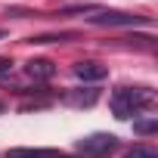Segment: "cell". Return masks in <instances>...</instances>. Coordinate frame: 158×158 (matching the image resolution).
Masks as SVG:
<instances>
[{
	"label": "cell",
	"instance_id": "1",
	"mask_svg": "<svg viewBox=\"0 0 158 158\" xmlns=\"http://www.w3.org/2000/svg\"><path fill=\"white\" fill-rule=\"evenodd\" d=\"M109 102H112L115 118L127 121V118L136 115L139 109H152V106H155V90H152V87H118Z\"/></svg>",
	"mask_w": 158,
	"mask_h": 158
},
{
	"label": "cell",
	"instance_id": "2",
	"mask_svg": "<svg viewBox=\"0 0 158 158\" xmlns=\"http://www.w3.org/2000/svg\"><path fill=\"white\" fill-rule=\"evenodd\" d=\"M74 149H77L81 158H102V155L118 149V136H112V133H90L84 139H77Z\"/></svg>",
	"mask_w": 158,
	"mask_h": 158
},
{
	"label": "cell",
	"instance_id": "3",
	"mask_svg": "<svg viewBox=\"0 0 158 158\" xmlns=\"http://www.w3.org/2000/svg\"><path fill=\"white\" fill-rule=\"evenodd\" d=\"M93 25H149L146 16H130V13H96L90 16Z\"/></svg>",
	"mask_w": 158,
	"mask_h": 158
},
{
	"label": "cell",
	"instance_id": "4",
	"mask_svg": "<svg viewBox=\"0 0 158 158\" xmlns=\"http://www.w3.org/2000/svg\"><path fill=\"white\" fill-rule=\"evenodd\" d=\"M74 74L81 77L84 84H96V81H106V77H109V68L102 62H77Z\"/></svg>",
	"mask_w": 158,
	"mask_h": 158
},
{
	"label": "cell",
	"instance_id": "5",
	"mask_svg": "<svg viewBox=\"0 0 158 158\" xmlns=\"http://www.w3.org/2000/svg\"><path fill=\"white\" fill-rule=\"evenodd\" d=\"M25 74L31 81H50L56 74V65L50 59H31V62H25Z\"/></svg>",
	"mask_w": 158,
	"mask_h": 158
},
{
	"label": "cell",
	"instance_id": "6",
	"mask_svg": "<svg viewBox=\"0 0 158 158\" xmlns=\"http://www.w3.org/2000/svg\"><path fill=\"white\" fill-rule=\"evenodd\" d=\"M6 158H74V155H65L59 149H10Z\"/></svg>",
	"mask_w": 158,
	"mask_h": 158
},
{
	"label": "cell",
	"instance_id": "7",
	"mask_svg": "<svg viewBox=\"0 0 158 158\" xmlns=\"http://www.w3.org/2000/svg\"><path fill=\"white\" fill-rule=\"evenodd\" d=\"M96 99H99V90L96 87H81V90H71L65 96V102L68 106H77V109H81V106H93Z\"/></svg>",
	"mask_w": 158,
	"mask_h": 158
},
{
	"label": "cell",
	"instance_id": "8",
	"mask_svg": "<svg viewBox=\"0 0 158 158\" xmlns=\"http://www.w3.org/2000/svg\"><path fill=\"white\" fill-rule=\"evenodd\" d=\"M77 34L74 31H62V34H40V37H28V44H65V40H74Z\"/></svg>",
	"mask_w": 158,
	"mask_h": 158
},
{
	"label": "cell",
	"instance_id": "9",
	"mask_svg": "<svg viewBox=\"0 0 158 158\" xmlns=\"http://www.w3.org/2000/svg\"><path fill=\"white\" fill-rule=\"evenodd\" d=\"M133 130L139 136H152L158 130V118H143V121H133Z\"/></svg>",
	"mask_w": 158,
	"mask_h": 158
},
{
	"label": "cell",
	"instance_id": "10",
	"mask_svg": "<svg viewBox=\"0 0 158 158\" xmlns=\"http://www.w3.org/2000/svg\"><path fill=\"white\" fill-rule=\"evenodd\" d=\"M124 158H158V149L155 146H133L124 152Z\"/></svg>",
	"mask_w": 158,
	"mask_h": 158
},
{
	"label": "cell",
	"instance_id": "11",
	"mask_svg": "<svg viewBox=\"0 0 158 158\" xmlns=\"http://www.w3.org/2000/svg\"><path fill=\"white\" fill-rule=\"evenodd\" d=\"M10 74H13V62L10 59H0V81H6Z\"/></svg>",
	"mask_w": 158,
	"mask_h": 158
},
{
	"label": "cell",
	"instance_id": "12",
	"mask_svg": "<svg viewBox=\"0 0 158 158\" xmlns=\"http://www.w3.org/2000/svg\"><path fill=\"white\" fill-rule=\"evenodd\" d=\"M0 115H3V102H0Z\"/></svg>",
	"mask_w": 158,
	"mask_h": 158
},
{
	"label": "cell",
	"instance_id": "13",
	"mask_svg": "<svg viewBox=\"0 0 158 158\" xmlns=\"http://www.w3.org/2000/svg\"><path fill=\"white\" fill-rule=\"evenodd\" d=\"M0 40H3V31H0Z\"/></svg>",
	"mask_w": 158,
	"mask_h": 158
}]
</instances>
